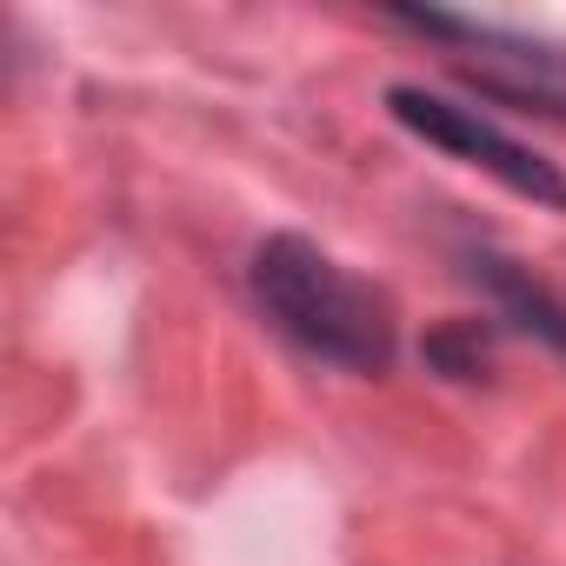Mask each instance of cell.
Wrapping results in <instances>:
<instances>
[{
	"instance_id": "obj_1",
	"label": "cell",
	"mask_w": 566,
	"mask_h": 566,
	"mask_svg": "<svg viewBox=\"0 0 566 566\" xmlns=\"http://www.w3.org/2000/svg\"><path fill=\"white\" fill-rule=\"evenodd\" d=\"M253 301L294 347H307L327 367H347V374H387L394 367L387 294L374 280L347 273L334 253H321L301 233H273L253 247Z\"/></svg>"
},
{
	"instance_id": "obj_4",
	"label": "cell",
	"mask_w": 566,
	"mask_h": 566,
	"mask_svg": "<svg viewBox=\"0 0 566 566\" xmlns=\"http://www.w3.org/2000/svg\"><path fill=\"white\" fill-rule=\"evenodd\" d=\"M520 101H533V107H546V114H566V94H520Z\"/></svg>"
},
{
	"instance_id": "obj_2",
	"label": "cell",
	"mask_w": 566,
	"mask_h": 566,
	"mask_svg": "<svg viewBox=\"0 0 566 566\" xmlns=\"http://www.w3.org/2000/svg\"><path fill=\"white\" fill-rule=\"evenodd\" d=\"M387 107H394V120H400L407 134H420V140H433V147H447L453 160H467V167L493 174V180H500V187H513L520 200L566 213V174H559L546 154H533L526 140H513L506 127H493L480 107H460V101L427 94V87H394V94H387Z\"/></svg>"
},
{
	"instance_id": "obj_3",
	"label": "cell",
	"mask_w": 566,
	"mask_h": 566,
	"mask_svg": "<svg viewBox=\"0 0 566 566\" xmlns=\"http://www.w3.org/2000/svg\"><path fill=\"white\" fill-rule=\"evenodd\" d=\"M467 273L493 294V307H500L513 327H526V334H539L546 347L566 354V301H559V294H546L539 280H526V273H520L513 260H500V253H473Z\"/></svg>"
}]
</instances>
